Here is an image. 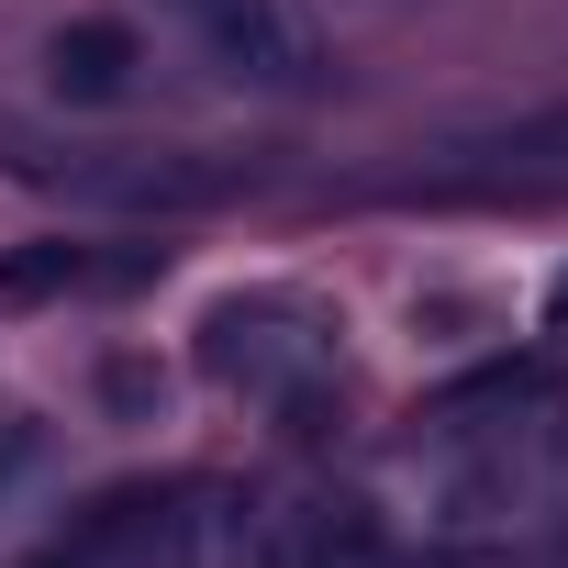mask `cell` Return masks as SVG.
<instances>
[{"label":"cell","instance_id":"obj_1","mask_svg":"<svg viewBox=\"0 0 568 568\" xmlns=\"http://www.w3.org/2000/svg\"><path fill=\"white\" fill-rule=\"evenodd\" d=\"M201 368L256 402H302L313 379H335V313L302 291H245L201 324Z\"/></svg>","mask_w":568,"mask_h":568},{"label":"cell","instance_id":"obj_2","mask_svg":"<svg viewBox=\"0 0 568 568\" xmlns=\"http://www.w3.org/2000/svg\"><path fill=\"white\" fill-rule=\"evenodd\" d=\"M557 179H568V101L513 112V123L435 134V145H413V168H402V190H557Z\"/></svg>","mask_w":568,"mask_h":568},{"label":"cell","instance_id":"obj_3","mask_svg":"<svg viewBox=\"0 0 568 568\" xmlns=\"http://www.w3.org/2000/svg\"><path fill=\"white\" fill-rule=\"evenodd\" d=\"M223 568H402V546L379 535L368 501H346V490H302V501L245 513L234 546H223Z\"/></svg>","mask_w":568,"mask_h":568},{"label":"cell","instance_id":"obj_4","mask_svg":"<svg viewBox=\"0 0 568 568\" xmlns=\"http://www.w3.org/2000/svg\"><path fill=\"white\" fill-rule=\"evenodd\" d=\"M168 12L234 90H313L324 79V45L291 0H168Z\"/></svg>","mask_w":568,"mask_h":568},{"label":"cell","instance_id":"obj_5","mask_svg":"<svg viewBox=\"0 0 568 568\" xmlns=\"http://www.w3.org/2000/svg\"><path fill=\"white\" fill-rule=\"evenodd\" d=\"M45 68H57L68 101H123V79H134V34H123V23H68V34L45 45Z\"/></svg>","mask_w":568,"mask_h":568},{"label":"cell","instance_id":"obj_6","mask_svg":"<svg viewBox=\"0 0 568 568\" xmlns=\"http://www.w3.org/2000/svg\"><path fill=\"white\" fill-rule=\"evenodd\" d=\"M245 168H190V156H156V168H90L79 190H101V201H223Z\"/></svg>","mask_w":568,"mask_h":568},{"label":"cell","instance_id":"obj_7","mask_svg":"<svg viewBox=\"0 0 568 568\" xmlns=\"http://www.w3.org/2000/svg\"><path fill=\"white\" fill-rule=\"evenodd\" d=\"M546 324H568V278H557V291H546Z\"/></svg>","mask_w":568,"mask_h":568}]
</instances>
